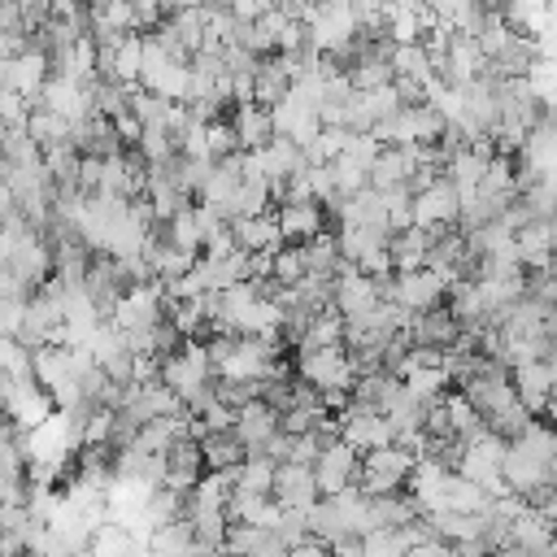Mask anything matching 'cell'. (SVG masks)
Listing matches in <instances>:
<instances>
[{"instance_id": "obj_1", "label": "cell", "mask_w": 557, "mask_h": 557, "mask_svg": "<svg viewBox=\"0 0 557 557\" xmlns=\"http://www.w3.org/2000/svg\"><path fill=\"white\" fill-rule=\"evenodd\" d=\"M557 470V444H553V431L544 418H531L522 435H513L500 453V483L505 492L522 496L527 487L535 483H548Z\"/></svg>"}, {"instance_id": "obj_2", "label": "cell", "mask_w": 557, "mask_h": 557, "mask_svg": "<svg viewBox=\"0 0 557 557\" xmlns=\"http://www.w3.org/2000/svg\"><path fill=\"white\" fill-rule=\"evenodd\" d=\"M361 505L366 496L357 487H344L335 496H318L309 509H305V527H309V540L318 544H331L339 535H361Z\"/></svg>"}, {"instance_id": "obj_3", "label": "cell", "mask_w": 557, "mask_h": 557, "mask_svg": "<svg viewBox=\"0 0 557 557\" xmlns=\"http://www.w3.org/2000/svg\"><path fill=\"white\" fill-rule=\"evenodd\" d=\"M413 466H418V457H413V453H405L400 444H383V448H370V453H361V461H357V479H352V487H357L361 496L400 492Z\"/></svg>"}, {"instance_id": "obj_4", "label": "cell", "mask_w": 557, "mask_h": 557, "mask_svg": "<svg viewBox=\"0 0 557 557\" xmlns=\"http://www.w3.org/2000/svg\"><path fill=\"white\" fill-rule=\"evenodd\" d=\"M296 379L318 392H348L357 374L344 344H331V348H296Z\"/></svg>"}, {"instance_id": "obj_5", "label": "cell", "mask_w": 557, "mask_h": 557, "mask_svg": "<svg viewBox=\"0 0 557 557\" xmlns=\"http://www.w3.org/2000/svg\"><path fill=\"white\" fill-rule=\"evenodd\" d=\"M0 265H4V270L17 278V287L30 296V292H39V287L52 278V248L44 244L39 231H26V235L4 252Z\"/></svg>"}, {"instance_id": "obj_6", "label": "cell", "mask_w": 557, "mask_h": 557, "mask_svg": "<svg viewBox=\"0 0 557 557\" xmlns=\"http://www.w3.org/2000/svg\"><path fill=\"white\" fill-rule=\"evenodd\" d=\"M331 418H335V426H339V440H344L348 448H357V453H370V448L392 444V431H387L383 413H374V409H366V405H357V400H348V405L335 409Z\"/></svg>"}, {"instance_id": "obj_7", "label": "cell", "mask_w": 557, "mask_h": 557, "mask_svg": "<svg viewBox=\"0 0 557 557\" xmlns=\"http://www.w3.org/2000/svg\"><path fill=\"white\" fill-rule=\"evenodd\" d=\"M161 318H165V292H161V283H135L113 305V313H109V322L117 331H144V326H152Z\"/></svg>"}, {"instance_id": "obj_8", "label": "cell", "mask_w": 557, "mask_h": 557, "mask_svg": "<svg viewBox=\"0 0 557 557\" xmlns=\"http://www.w3.org/2000/svg\"><path fill=\"white\" fill-rule=\"evenodd\" d=\"M553 379H557V366H553V361H527V366H513V370H509L513 400H518L531 418H544L548 405H553Z\"/></svg>"}, {"instance_id": "obj_9", "label": "cell", "mask_w": 557, "mask_h": 557, "mask_svg": "<svg viewBox=\"0 0 557 557\" xmlns=\"http://www.w3.org/2000/svg\"><path fill=\"white\" fill-rule=\"evenodd\" d=\"M457 222V191L448 178H435L431 187L413 191L409 196V226H422V231H444Z\"/></svg>"}, {"instance_id": "obj_10", "label": "cell", "mask_w": 557, "mask_h": 557, "mask_svg": "<svg viewBox=\"0 0 557 557\" xmlns=\"http://www.w3.org/2000/svg\"><path fill=\"white\" fill-rule=\"evenodd\" d=\"M357 461H361V453L357 448H348L344 440H335V444H326L318 457H313V487H318V496H335V492H344V487H352V479H357Z\"/></svg>"}, {"instance_id": "obj_11", "label": "cell", "mask_w": 557, "mask_h": 557, "mask_svg": "<svg viewBox=\"0 0 557 557\" xmlns=\"http://www.w3.org/2000/svg\"><path fill=\"white\" fill-rule=\"evenodd\" d=\"M387 300H396L405 313H426V309L444 305V283L431 270H400V274H392Z\"/></svg>"}, {"instance_id": "obj_12", "label": "cell", "mask_w": 557, "mask_h": 557, "mask_svg": "<svg viewBox=\"0 0 557 557\" xmlns=\"http://www.w3.org/2000/svg\"><path fill=\"white\" fill-rule=\"evenodd\" d=\"M231 431H235V440L244 444V457H261L265 440L278 431V413H274L265 400H248V405L235 409Z\"/></svg>"}, {"instance_id": "obj_13", "label": "cell", "mask_w": 557, "mask_h": 557, "mask_svg": "<svg viewBox=\"0 0 557 557\" xmlns=\"http://www.w3.org/2000/svg\"><path fill=\"white\" fill-rule=\"evenodd\" d=\"M379 300V287H374V278H366V274H357L352 265H344L339 274H335V292H331V309L344 318V322H357L370 305Z\"/></svg>"}, {"instance_id": "obj_14", "label": "cell", "mask_w": 557, "mask_h": 557, "mask_svg": "<svg viewBox=\"0 0 557 557\" xmlns=\"http://www.w3.org/2000/svg\"><path fill=\"white\" fill-rule=\"evenodd\" d=\"M270 500L278 509H309L318 500V487H313V470L309 466H296V461H283L274 466V487H270Z\"/></svg>"}, {"instance_id": "obj_15", "label": "cell", "mask_w": 557, "mask_h": 557, "mask_svg": "<svg viewBox=\"0 0 557 557\" xmlns=\"http://www.w3.org/2000/svg\"><path fill=\"white\" fill-rule=\"evenodd\" d=\"M422 509L418 500L400 487V492H383V496H366L361 505V531H379V527H405L413 522Z\"/></svg>"}, {"instance_id": "obj_16", "label": "cell", "mask_w": 557, "mask_h": 557, "mask_svg": "<svg viewBox=\"0 0 557 557\" xmlns=\"http://www.w3.org/2000/svg\"><path fill=\"white\" fill-rule=\"evenodd\" d=\"M0 74H4V87H9L13 96L35 100L39 87H44V78H48V57H44L39 48H26V52L0 61Z\"/></svg>"}, {"instance_id": "obj_17", "label": "cell", "mask_w": 557, "mask_h": 557, "mask_svg": "<svg viewBox=\"0 0 557 557\" xmlns=\"http://www.w3.org/2000/svg\"><path fill=\"white\" fill-rule=\"evenodd\" d=\"M457 335H461V326H457V318H453L444 305H435V309H426V313H409V322H405V339H409V344L453 348Z\"/></svg>"}, {"instance_id": "obj_18", "label": "cell", "mask_w": 557, "mask_h": 557, "mask_svg": "<svg viewBox=\"0 0 557 557\" xmlns=\"http://www.w3.org/2000/svg\"><path fill=\"white\" fill-rule=\"evenodd\" d=\"M226 235L239 252H274L283 244L278 226H274V213H261V218H231L226 222Z\"/></svg>"}, {"instance_id": "obj_19", "label": "cell", "mask_w": 557, "mask_h": 557, "mask_svg": "<svg viewBox=\"0 0 557 557\" xmlns=\"http://www.w3.org/2000/svg\"><path fill=\"white\" fill-rule=\"evenodd\" d=\"M274 226L283 235V244H305L322 231V209L318 200H305V205H278L274 209Z\"/></svg>"}, {"instance_id": "obj_20", "label": "cell", "mask_w": 557, "mask_h": 557, "mask_svg": "<svg viewBox=\"0 0 557 557\" xmlns=\"http://www.w3.org/2000/svg\"><path fill=\"white\" fill-rule=\"evenodd\" d=\"M513 252H518L522 270H548V257H553V222H522L513 231Z\"/></svg>"}, {"instance_id": "obj_21", "label": "cell", "mask_w": 557, "mask_h": 557, "mask_svg": "<svg viewBox=\"0 0 557 557\" xmlns=\"http://www.w3.org/2000/svg\"><path fill=\"white\" fill-rule=\"evenodd\" d=\"M426 248H431V231H422V226L392 231V235H387V261H392V274H400V270H422Z\"/></svg>"}, {"instance_id": "obj_22", "label": "cell", "mask_w": 557, "mask_h": 557, "mask_svg": "<svg viewBox=\"0 0 557 557\" xmlns=\"http://www.w3.org/2000/svg\"><path fill=\"white\" fill-rule=\"evenodd\" d=\"M196 444H200L205 474H226V470H235L244 461V444L235 440V431H205Z\"/></svg>"}, {"instance_id": "obj_23", "label": "cell", "mask_w": 557, "mask_h": 557, "mask_svg": "<svg viewBox=\"0 0 557 557\" xmlns=\"http://www.w3.org/2000/svg\"><path fill=\"white\" fill-rule=\"evenodd\" d=\"M200 474H205V466H200V444H196L191 435L174 440V444L165 448V479H161V483H170V487H183V492H187Z\"/></svg>"}, {"instance_id": "obj_24", "label": "cell", "mask_w": 557, "mask_h": 557, "mask_svg": "<svg viewBox=\"0 0 557 557\" xmlns=\"http://www.w3.org/2000/svg\"><path fill=\"white\" fill-rule=\"evenodd\" d=\"M509 544H518L535 557H553V522L531 513V509H518L513 522H509Z\"/></svg>"}, {"instance_id": "obj_25", "label": "cell", "mask_w": 557, "mask_h": 557, "mask_svg": "<svg viewBox=\"0 0 557 557\" xmlns=\"http://www.w3.org/2000/svg\"><path fill=\"white\" fill-rule=\"evenodd\" d=\"M257 157H261V174H265V183H278V178L305 170L300 148H296L292 139H283V135H270V139L257 148Z\"/></svg>"}, {"instance_id": "obj_26", "label": "cell", "mask_w": 557, "mask_h": 557, "mask_svg": "<svg viewBox=\"0 0 557 557\" xmlns=\"http://www.w3.org/2000/svg\"><path fill=\"white\" fill-rule=\"evenodd\" d=\"M409 144L405 148H379V157L370 161V170H366V187H374V191H392V187H405V178H409Z\"/></svg>"}, {"instance_id": "obj_27", "label": "cell", "mask_w": 557, "mask_h": 557, "mask_svg": "<svg viewBox=\"0 0 557 557\" xmlns=\"http://www.w3.org/2000/svg\"><path fill=\"white\" fill-rule=\"evenodd\" d=\"M231 131H235V139H239V152L261 148V144L274 135V131H270V109H261V104H235Z\"/></svg>"}, {"instance_id": "obj_28", "label": "cell", "mask_w": 557, "mask_h": 557, "mask_svg": "<svg viewBox=\"0 0 557 557\" xmlns=\"http://www.w3.org/2000/svg\"><path fill=\"white\" fill-rule=\"evenodd\" d=\"M22 131H26V139H30L39 152H44V148H52V144H70V122H65V117H57V113H48L44 104H30V109H26Z\"/></svg>"}, {"instance_id": "obj_29", "label": "cell", "mask_w": 557, "mask_h": 557, "mask_svg": "<svg viewBox=\"0 0 557 557\" xmlns=\"http://www.w3.org/2000/svg\"><path fill=\"white\" fill-rule=\"evenodd\" d=\"M396 396H400V379H392V374H357L348 387V400H357L374 413H383Z\"/></svg>"}, {"instance_id": "obj_30", "label": "cell", "mask_w": 557, "mask_h": 557, "mask_svg": "<svg viewBox=\"0 0 557 557\" xmlns=\"http://www.w3.org/2000/svg\"><path fill=\"white\" fill-rule=\"evenodd\" d=\"M287 83H292V78L278 70V61H274V57H261L257 70H252V104L274 109V104L287 96Z\"/></svg>"}, {"instance_id": "obj_31", "label": "cell", "mask_w": 557, "mask_h": 557, "mask_svg": "<svg viewBox=\"0 0 557 557\" xmlns=\"http://www.w3.org/2000/svg\"><path fill=\"white\" fill-rule=\"evenodd\" d=\"M274 205H270V183L265 178H239V187H235V196H231V218H261V213H270ZM226 218V222H231Z\"/></svg>"}, {"instance_id": "obj_32", "label": "cell", "mask_w": 557, "mask_h": 557, "mask_svg": "<svg viewBox=\"0 0 557 557\" xmlns=\"http://www.w3.org/2000/svg\"><path fill=\"white\" fill-rule=\"evenodd\" d=\"M305 274H309V265H305V248L300 244H278L270 252V283L274 287H296Z\"/></svg>"}, {"instance_id": "obj_33", "label": "cell", "mask_w": 557, "mask_h": 557, "mask_svg": "<svg viewBox=\"0 0 557 557\" xmlns=\"http://www.w3.org/2000/svg\"><path fill=\"white\" fill-rule=\"evenodd\" d=\"M339 339H344V318L326 305V309L309 313L305 335H300V344H296V348H331V344H339Z\"/></svg>"}, {"instance_id": "obj_34", "label": "cell", "mask_w": 557, "mask_h": 557, "mask_svg": "<svg viewBox=\"0 0 557 557\" xmlns=\"http://www.w3.org/2000/svg\"><path fill=\"white\" fill-rule=\"evenodd\" d=\"M231 487L252 492V496H270V487H274V461L270 457H244L231 470Z\"/></svg>"}, {"instance_id": "obj_35", "label": "cell", "mask_w": 557, "mask_h": 557, "mask_svg": "<svg viewBox=\"0 0 557 557\" xmlns=\"http://www.w3.org/2000/svg\"><path fill=\"white\" fill-rule=\"evenodd\" d=\"M387 70H392V78H418V83H426L431 78V57H426L422 44H396L387 52Z\"/></svg>"}, {"instance_id": "obj_36", "label": "cell", "mask_w": 557, "mask_h": 557, "mask_svg": "<svg viewBox=\"0 0 557 557\" xmlns=\"http://www.w3.org/2000/svg\"><path fill=\"white\" fill-rule=\"evenodd\" d=\"M300 248H305V265H309V274H339V270H344V261H339V244H335L331 231H318V235L305 239Z\"/></svg>"}, {"instance_id": "obj_37", "label": "cell", "mask_w": 557, "mask_h": 557, "mask_svg": "<svg viewBox=\"0 0 557 557\" xmlns=\"http://www.w3.org/2000/svg\"><path fill=\"white\" fill-rule=\"evenodd\" d=\"M492 496L483 487H474L470 479L461 474H444V509H457V513H479Z\"/></svg>"}, {"instance_id": "obj_38", "label": "cell", "mask_w": 557, "mask_h": 557, "mask_svg": "<svg viewBox=\"0 0 557 557\" xmlns=\"http://www.w3.org/2000/svg\"><path fill=\"white\" fill-rule=\"evenodd\" d=\"M135 544H139V540H135L126 527H117V522H100V527L91 531V540H87V553H91V557H126Z\"/></svg>"}, {"instance_id": "obj_39", "label": "cell", "mask_w": 557, "mask_h": 557, "mask_svg": "<svg viewBox=\"0 0 557 557\" xmlns=\"http://www.w3.org/2000/svg\"><path fill=\"white\" fill-rule=\"evenodd\" d=\"M413 544L405 535V527H379V531H361V557H405Z\"/></svg>"}, {"instance_id": "obj_40", "label": "cell", "mask_w": 557, "mask_h": 557, "mask_svg": "<svg viewBox=\"0 0 557 557\" xmlns=\"http://www.w3.org/2000/svg\"><path fill=\"white\" fill-rule=\"evenodd\" d=\"M400 387H405L418 405H431V400H440L453 383H448L444 370H405V374H400Z\"/></svg>"}, {"instance_id": "obj_41", "label": "cell", "mask_w": 557, "mask_h": 557, "mask_svg": "<svg viewBox=\"0 0 557 557\" xmlns=\"http://www.w3.org/2000/svg\"><path fill=\"white\" fill-rule=\"evenodd\" d=\"M165 244L178 248V252H191L200 257V231H196V218H191V205H183L170 222H165Z\"/></svg>"}, {"instance_id": "obj_42", "label": "cell", "mask_w": 557, "mask_h": 557, "mask_svg": "<svg viewBox=\"0 0 557 557\" xmlns=\"http://www.w3.org/2000/svg\"><path fill=\"white\" fill-rule=\"evenodd\" d=\"M0 374L13 383H30V348L13 335H0Z\"/></svg>"}, {"instance_id": "obj_43", "label": "cell", "mask_w": 557, "mask_h": 557, "mask_svg": "<svg viewBox=\"0 0 557 557\" xmlns=\"http://www.w3.org/2000/svg\"><path fill=\"white\" fill-rule=\"evenodd\" d=\"M205 152H209V161H222V157H235L239 152V139H235V131H231L226 117H218V122L205 126Z\"/></svg>"}, {"instance_id": "obj_44", "label": "cell", "mask_w": 557, "mask_h": 557, "mask_svg": "<svg viewBox=\"0 0 557 557\" xmlns=\"http://www.w3.org/2000/svg\"><path fill=\"white\" fill-rule=\"evenodd\" d=\"M270 535H274V540L283 544V548H296V544H305V540H309L305 513H300V509H278V518H274Z\"/></svg>"}, {"instance_id": "obj_45", "label": "cell", "mask_w": 557, "mask_h": 557, "mask_svg": "<svg viewBox=\"0 0 557 557\" xmlns=\"http://www.w3.org/2000/svg\"><path fill=\"white\" fill-rule=\"evenodd\" d=\"M522 505L531 509V513H540V518H557V483L548 479V483H535V487H527L522 492Z\"/></svg>"}, {"instance_id": "obj_46", "label": "cell", "mask_w": 557, "mask_h": 557, "mask_svg": "<svg viewBox=\"0 0 557 557\" xmlns=\"http://www.w3.org/2000/svg\"><path fill=\"white\" fill-rule=\"evenodd\" d=\"M318 418H322V413H313V409H296V405H287V409L278 413V431H283V435H305Z\"/></svg>"}, {"instance_id": "obj_47", "label": "cell", "mask_w": 557, "mask_h": 557, "mask_svg": "<svg viewBox=\"0 0 557 557\" xmlns=\"http://www.w3.org/2000/svg\"><path fill=\"white\" fill-rule=\"evenodd\" d=\"M326 557H361V535H339L326 544Z\"/></svg>"}, {"instance_id": "obj_48", "label": "cell", "mask_w": 557, "mask_h": 557, "mask_svg": "<svg viewBox=\"0 0 557 557\" xmlns=\"http://www.w3.org/2000/svg\"><path fill=\"white\" fill-rule=\"evenodd\" d=\"M283 557H326V544H318V540H305V544H296V548H287Z\"/></svg>"}, {"instance_id": "obj_49", "label": "cell", "mask_w": 557, "mask_h": 557, "mask_svg": "<svg viewBox=\"0 0 557 557\" xmlns=\"http://www.w3.org/2000/svg\"><path fill=\"white\" fill-rule=\"evenodd\" d=\"M183 557H222V553H213V548H205V544H191Z\"/></svg>"}, {"instance_id": "obj_50", "label": "cell", "mask_w": 557, "mask_h": 557, "mask_svg": "<svg viewBox=\"0 0 557 557\" xmlns=\"http://www.w3.org/2000/svg\"><path fill=\"white\" fill-rule=\"evenodd\" d=\"M405 4H413V0H379V9H405Z\"/></svg>"}, {"instance_id": "obj_51", "label": "cell", "mask_w": 557, "mask_h": 557, "mask_svg": "<svg viewBox=\"0 0 557 557\" xmlns=\"http://www.w3.org/2000/svg\"><path fill=\"white\" fill-rule=\"evenodd\" d=\"M313 4H331V0H313Z\"/></svg>"}, {"instance_id": "obj_52", "label": "cell", "mask_w": 557, "mask_h": 557, "mask_svg": "<svg viewBox=\"0 0 557 557\" xmlns=\"http://www.w3.org/2000/svg\"><path fill=\"white\" fill-rule=\"evenodd\" d=\"M487 557H492V553H487Z\"/></svg>"}]
</instances>
